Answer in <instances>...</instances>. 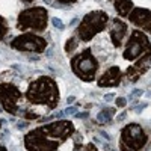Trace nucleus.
<instances>
[{
  "mask_svg": "<svg viewBox=\"0 0 151 151\" xmlns=\"http://www.w3.org/2000/svg\"><path fill=\"white\" fill-rule=\"evenodd\" d=\"M26 97L33 104H45L50 109H55L59 103V89L53 79L44 76L30 83Z\"/></svg>",
  "mask_w": 151,
  "mask_h": 151,
  "instance_id": "1",
  "label": "nucleus"
},
{
  "mask_svg": "<svg viewBox=\"0 0 151 151\" xmlns=\"http://www.w3.org/2000/svg\"><path fill=\"white\" fill-rule=\"evenodd\" d=\"M107 21H109V17L103 11H94L86 14L79 24L77 38H80L82 41H91L97 33L104 30Z\"/></svg>",
  "mask_w": 151,
  "mask_h": 151,
  "instance_id": "2",
  "label": "nucleus"
},
{
  "mask_svg": "<svg viewBox=\"0 0 151 151\" xmlns=\"http://www.w3.org/2000/svg\"><path fill=\"white\" fill-rule=\"evenodd\" d=\"M71 70L83 82H92L98 70V62L94 58L91 48H85L82 53L74 56L71 60Z\"/></svg>",
  "mask_w": 151,
  "mask_h": 151,
  "instance_id": "3",
  "label": "nucleus"
},
{
  "mask_svg": "<svg viewBox=\"0 0 151 151\" xmlns=\"http://www.w3.org/2000/svg\"><path fill=\"white\" fill-rule=\"evenodd\" d=\"M48 14L44 8L35 6L30 9H24L20 12L18 20H17V27L20 30H35V32H42L47 27Z\"/></svg>",
  "mask_w": 151,
  "mask_h": 151,
  "instance_id": "4",
  "label": "nucleus"
},
{
  "mask_svg": "<svg viewBox=\"0 0 151 151\" xmlns=\"http://www.w3.org/2000/svg\"><path fill=\"white\" fill-rule=\"evenodd\" d=\"M150 52H151V42L148 40V36L139 30H134L130 36L127 45H125L122 56L127 60H136L139 56L147 55Z\"/></svg>",
  "mask_w": 151,
  "mask_h": 151,
  "instance_id": "5",
  "label": "nucleus"
},
{
  "mask_svg": "<svg viewBox=\"0 0 151 151\" xmlns=\"http://www.w3.org/2000/svg\"><path fill=\"white\" fill-rule=\"evenodd\" d=\"M24 145L27 151H55L59 145V141L50 139L40 129H36L24 136Z\"/></svg>",
  "mask_w": 151,
  "mask_h": 151,
  "instance_id": "6",
  "label": "nucleus"
},
{
  "mask_svg": "<svg viewBox=\"0 0 151 151\" xmlns=\"http://www.w3.org/2000/svg\"><path fill=\"white\" fill-rule=\"evenodd\" d=\"M11 47L14 50H20V52H35V53H42L47 41L42 36H38L33 33H24L11 41Z\"/></svg>",
  "mask_w": 151,
  "mask_h": 151,
  "instance_id": "7",
  "label": "nucleus"
},
{
  "mask_svg": "<svg viewBox=\"0 0 151 151\" xmlns=\"http://www.w3.org/2000/svg\"><path fill=\"white\" fill-rule=\"evenodd\" d=\"M148 141L147 134L144 133L142 127L139 124H129L127 127L122 129L121 133V144H124L125 147L132 148L133 151L141 150Z\"/></svg>",
  "mask_w": 151,
  "mask_h": 151,
  "instance_id": "8",
  "label": "nucleus"
},
{
  "mask_svg": "<svg viewBox=\"0 0 151 151\" xmlns=\"http://www.w3.org/2000/svg\"><path fill=\"white\" fill-rule=\"evenodd\" d=\"M21 97L20 89L12 83H0V103L11 115L17 113V101Z\"/></svg>",
  "mask_w": 151,
  "mask_h": 151,
  "instance_id": "9",
  "label": "nucleus"
},
{
  "mask_svg": "<svg viewBox=\"0 0 151 151\" xmlns=\"http://www.w3.org/2000/svg\"><path fill=\"white\" fill-rule=\"evenodd\" d=\"M40 130L48 136L50 139H55V141H65L67 137L74 133V125L71 121H65V119H60L52 124H47L44 127H40Z\"/></svg>",
  "mask_w": 151,
  "mask_h": 151,
  "instance_id": "10",
  "label": "nucleus"
},
{
  "mask_svg": "<svg viewBox=\"0 0 151 151\" xmlns=\"http://www.w3.org/2000/svg\"><path fill=\"white\" fill-rule=\"evenodd\" d=\"M129 20L133 24H136L137 27L151 32V11L145 8H134L129 14Z\"/></svg>",
  "mask_w": 151,
  "mask_h": 151,
  "instance_id": "11",
  "label": "nucleus"
},
{
  "mask_svg": "<svg viewBox=\"0 0 151 151\" xmlns=\"http://www.w3.org/2000/svg\"><path fill=\"white\" fill-rule=\"evenodd\" d=\"M122 79V73L118 67H112L109 68L98 80L100 88H109V86H118Z\"/></svg>",
  "mask_w": 151,
  "mask_h": 151,
  "instance_id": "12",
  "label": "nucleus"
},
{
  "mask_svg": "<svg viewBox=\"0 0 151 151\" xmlns=\"http://www.w3.org/2000/svg\"><path fill=\"white\" fill-rule=\"evenodd\" d=\"M125 33H127V24L124 21L115 18L112 23V29H110V38H112V42L115 47H121Z\"/></svg>",
  "mask_w": 151,
  "mask_h": 151,
  "instance_id": "13",
  "label": "nucleus"
},
{
  "mask_svg": "<svg viewBox=\"0 0 151 151\" xmlns=\"http://www.w3.org/2000/svg\"><path fill=\"white\" fill-rule=\"evenodd\" d=\"M150 65H151V52L147 53L144 58H141L133 67H130V68L127 70V76H129L132 80H136L142 73H145V71L150 68Z\"/></svg>",
  "mask_w": 151,
  "mask_h": 151,
  "instance_id": "14",
  "label": "nucleus"
},
{
  "mask_svg": "<svg viewBox=\"0 0 151 151\" xmlns=\"http://www.w3.org/2000/svg\"><path fill=\"white\" fill-rule=\"evenodd\" d=\"M113 6H115L116 12L121 17H127L133 11V2L132 0H115V2H113Z\"/></svg>",
  "mask_w": 151,
  "mask_h": 151,
  "instance_id": "15",
  "label": "nucleus"
},
{
  "mask_svg": "<svg viewBox=\"0 0 151 151\" xmlns=\"http://www.w3.org/2000/svg\"><path fill=\"white\" fill-rule=\"evenodd\" d=\"M116 110L115 109H112V107H107V109H103L101 112L98 113V121H103V122H110L112 121V116H113V113H115Z\"/></svg>",
  "mask_w": 151,
  "mask_h": 151,
  "instance_id": "16",
  "label": "nucleus"
},
{
  "mask_svg": "<svg viewBox=\"0 0 151 151\" xmlns=\"http://www.w3.org/2000/svg\"><path fill=\"white\" fill-rule=\"evenodd\" d=\"M6 33H8V23L2 15H0V40H3L6 36Z\"/></svg>",
  "mask_w": 151,
  "mask_h": 151,
  "instance_id": "17",
  "label": "nucleus"
},
{
  "mask_svg": "<svg viewBox=\"0 0 151 151\" xmlns=\"http://www.w3.org/2000/svg\"><path fill=\"white\" fill-rule=\"evenodd\" d=\"M77 45V38L76 36H73L70 41H67V44H65V52L67 53H71L73 50H74V47Z\"/></svg>",
  "mask_w": 151,
  "mask_h": 151,
  "instance_id": "18",
  "label": "nucleus"
},
{
  "mask_svg": "<svg viewBox=\"0 0 151 151\" xmlns=\"http://www.w3.org/2000/svg\"><path fill=\"white\" fill-rule=\"evenodd\" d=\"M141 95H144V91H142V89H134V91L130 94L129 100H133V98H136V97H141Z\"/></svg>",
  "mask_w": 151,
  "mask_h": 151,
  "instance_id": "19",
  "label": "nucleus"
},
{
  "mask_svg": "<svg viewBox=\"0 0 151 151\" xmlns=\"http://www.w3.org/2000/svg\"><path fill=\"white\" fill-rule=\"evenodd\" d=\"M147 106H148V103H139V104H136L134 106V112L136 113H141L144 110V107H147Z\"/></svg>",
  "mask_w": 151,
  "mask_h": 151,
  "instance_id": "20",
  "label": "nucleus"
},
{
  "mask_svg": "<svg viewBox=\"0 0 151 151\" xmlns=\"http://www.w3.org/2000/svg\"><path fill=\"white\" fill-rule=\"evenodd\" d=\"M52 23H53V26H55V27H58V29H60V30L64 29V24H62V21H60L59 18H53Z\"/></svg>",
  "mask_w": 151,
  "mask_h": 151,
  "instance_id": "21",
  "label": "nucleus"
},
{
  "mask_svg": "<svg viewBox=\"0 0 151 151\" xmlns=\"http://www.w3.org/2000/svg\"><path fill=\"white\" fill-rule=\"evenodd\" d=\"M125 104H127V100H125V98H122V97L116 98V106L118 107H124Z\"/></svg>",
  "mask_w": 151,
  "mask_h": 151,
  "instance_id": "22",
  "label": "nucleus"
},
{
  "mask_svg": "<svg viewBox=\"0 0 151 151\" xmlns=\"http://www.w3.org/2000/svg\"><path fill=\"white\" fill-rule=\"evenodd\" d=\"M76 110H77L76 107H68V109H65V113H67V115H74Z\"/></svg>",
  "mask_w": 151,
  "mask_h": 151,
  "instance_id": "23",
  "label": "nucleus"
},
{
  "mask_svg": "<svg viewBox=\"0 0 151 151\" xmlns=\"http://www.w3.org/2000/svg\"><path fill=\"white\" fill-rule=\"evenodd\" d=\"M113 98H115V94H106L104 95V101H112Z\"/></svg>",
  "mask_w": 151,
  "mask_h": 151,
  "instance_id": "24",
  "label": "nucleus"
},
{
  "mask_svg": "<svg viewBox=\"0 0 151 151\" xmlns=\"http://www.w3.org/2000/svg\"><path fill=\"white\" fill-rule=\"evenodd\" d=\"M125 116H127V112H122L121 115H118V116H116V121L119 122V121H122V119H124Z\"/></svg>",
  "mask_w": 151,
  "mask_h": 151,
  "instance_id": "25",
  "label": "nucleus"
},
{
  "mask_svg": "<svg viewBox=\"0 0 151 151\" xmlns=\"http://www.w3.org/2000/svg\"><path fill=\"white\" fill-rule=\"evenodd\" d=\"M33 118H38L36 113H26V119H33Z\"/></svg>",
  "mask_w": 151,
  "mask_h": 151,
  "instance_id": "26",
  "label": "nucleus"
},
{
  "mask_svg": "<svg viewBox=\"0 0 151 151\" xmlns=\"http://www.w3.org/2000/svg\"><path fill=\"white\" fill-rule=\"evenodd\" d=\"M121 151H133L132 148H129V147H125L124 144H121Z\"/></svg>",
  "mask_w": 151,
  "mask_h": 151,
  "instance_id": "27",
  "label": "nucleus"
},
{
  "mask_svg": "<svg viewBox=\"0 0 151 151\" xmlns=\"http://www.w3.org/2000/svg\"><path fill=\"white\" fill-rule=\"evenodd\" d=\"M59 2H62V3H73V2H76V0H59Z\"/></svg>",
  "mask_w": 151,
  "mask_h": 151,
  "instance_id": "28",
  "label": "nucleus"
},
{
  "mask_svg": "<svg viewBox=\"0 0 151 151\" xmlns=\"http://www.w3.org/2000/svg\"><path fill=\"white\" fill-rule=\"evenodd\" d=\"M77 116H79V118H86L88 115H86V113H77Z\"/></svg>",
  "mask_w": 151,
  "mask_h": 151,
  "instance_id": "29",
  "label": "nucleus"
},
{
  "mask_svg": "<svg viewBox=\"0 0 151 151\" xmlns=\"http://www.w3.org/2000/svg\"><path fill=\"white\" fill-rule=\"evenodd\" d=\"M74 101V97H68V103H73Z\"/></svg>",
  "mask_w": 151,
  "mask_h": 151,
  "instance_id": "30",
  "label": "nucleus"
},
{
  "mask_svg": "<svg viewBox=\"0 0 151 151\" xmlns=\"http://www.w3.org/2000/svg\"><path fill=\"white\" fill-rule=\"evenodd\" d=\"M0 151H8V150H6V147H3V145H0Z\"/></svg>",
  "mask_w": 151,
  "mask_h": 151,
  "instance_id": "31",
  "label": "nucleus"
},
{
  "mask_svg": "<svg viewBox=\"0 0 151 151\" xmlns=\"http://www.w3.org/2000/svg\"><path fill=\"white\" fill-rule=\"evenodd\" d=\"M147 97H148V98H151V92H148V94H147Z\"/></svg>",
  "mask_w": 151,
  "mask_h": 151,
  "instance_id": "32",
  "label": "nucleus"
},
{
  "mask_svg": "<svg viewBox=\"0 0 151 151\" xmlns=\"http://www.w3.org/2000/svg\"><path fill=\"white\" fill-rule=\"evenodd\" d=\"M23 2H27L29 3V2H33V0H23Z\"/></svg>",
  "mask_w": 151,
  "mask_h": 151,
  "instance_id": "33",
  "label": "nucleus"
},
{
  "mask_svg": "<svg viewBox=\"0 0 151 151\" xmlns=\"http://www.w3.org/2000/svg\"><path fill=\"white\" fill-rule=\"evenodd\" d=\"M112 151H115V150H112Z\"/></svg>",
  "mask_w": 151,
  "mask_h": 151,
  "instance_id": "34",
  "label": "nucleus"
},
{
  "mask_svg": "<svg viewBox=\"0 0 151 151\" xmlns=\"http://www.w3.org/2000/svg\"><path fill=\"white\" fill-rule=\"evenodd\" d=\"M0 124H2V122H0Z\"/></svg>",
  "mask_w": 151,
  "mask_h": 151,
  "instance_id": "35",
  "label": "nucleus"
}]
</instances>
